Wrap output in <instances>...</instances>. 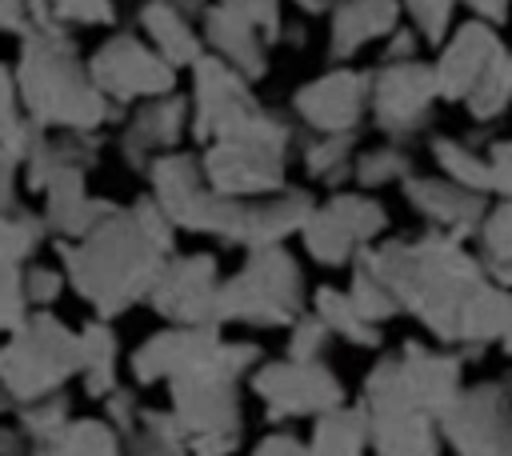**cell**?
I'll list each match as a JSON object with an SVG mask.
<instances>
[{
	"label": "cell",
	"instance_id": "1",
	"mask_svg": "<svg viewBox=\"0 0 512 456\" xmlns=\"http://www.w3.org/2000/svg\"><path fill=\"white\" fill-rule=\"evenodd\" d=\"M400 300V312L444 348H456V324L464 300L488 280L480 252L444 232H424L416 240H380L360 256Z\"/></svg>",
	"mask_w": 512,
	"mask_h": 456
},
{
	"label": "cell",
	"instance_id": "2",
	"mask_svg": "<svg viewBox=\"0 0 512 456\" xmlns=\"http://www.w3.org/2000/svg\"><path fill=\"white\" fill-rule=\"evenodd\" d=\"M56 252L64 260L68 284L96 308L100 320L148 300L172 256L144 228L136 208H116L84 240H56Z\"/></svg>",
	"mask_w": 512,
	"mask_h": 456
},
{
	"label": "cell",
	"instance_id": "3",
	"mask_svg": "<svg viewBox=\"0 0 512 456\" xmlns=\"http://www.w3.org/2000/svg\"><path fill=\"white\" fill-rule=\"evenodd\" d=\"M16 84L28 116L44 132H96L108 116H116V104L96 88L88 64H80L76 44L64 36V28H36L24 36Z\"/></svg>",
	"mask_w": 512,
	"mask_h": 456
},
{
	"label": "cell",
	"instance_id": "4",
	"mask_svg": "<svg viewBox=\"0 0 512 456\" xmlns=\"http://www.w3.org/2000/svg\"><path fill=\"white\" fill-rule=\"evenodd\" d=\"M264 352L252 340H224L208 360L168 380L172 416L188 436L192 456H232L240 444L236 380L252 376Z\"/></svg>",
	"mask_w": 512,
	"mask_h": 456
},
{
	"label": "cell",
	"instance_id": "5",
	"mask_svg": "<svg viewBox=\"0 0 512 456\" xmlns=\"http://www.w3.org/2000/svg\"><path fill=\"white\" fill-rule=\"evenodd\" d=\"M80 332L60 324L48 308L32 312L0 348V384L12 404H32L80 376Z\"/></svg>",
	"mask_w": 512,
	"mask_h": 456
},
{
	"label": "cell",
	"instance_id": "6",
	"mask_svg": "<svg viewBox=\"0 0 512 456\" xmlns=\"http://www.w3.org/2000/svg\"><path fill=\"white\" fill-rule=\"evenodd\" d=\"M304 312V276L284 248L248 252L244 268L228 276L216 296V324L240 320L256 328H292Z\"/></svg>",
	"mask_w": 512,
	"mask_h": 456
},
{
	"label": "cell",
	"instance_id": "7",
	"mask_svg": "<svg viewBox=\"0 0 512 456\" xmlns=\"http://www.w3.org/2000/svg\"><path fill=\"white\" fill-rule=\"evenodd\" d=\"M388 228V212L372 192H332L324 204L312 208L308 224L300 228L304 252L324 268L356 264L372 244H380Z\"/></svg>",
	"mask_w": 512,
	"mask_h": 456
},
{
	"label": "cell",
	"instance_id": "8",
	"mask_svg": "<svg viewBox=\"0 0 512 456\" xmlns=\"http://www.w3.org/2000/svg\"><path fill=\"white\" fill-rule=\"evenodd\" d=\"M256 400L264 404L268 420H300V416H324L340 404H348L340 376L324 360H264L248 376Z\"/></svg>",
	"mask_w": 512,
	"mask_h": 456
},
{
	"label": "cell",
	"instance_id": "9",
	"mask_svg": "<svg viewBox=\"0 0 512 456\" xmlns=\"http://www.w3.org/2000/svg\"><path fill=\"white\" fill-rule=\"evenodd\" d=\"M440 432L452 456H512V384H468L440 416Z\"/></svg>",
	"mask_w": 512,
	"mask_h": 456
},
{
	"label": "cell",
	"instance_id": "10",
	"mask_svg": "<svg viewBox=\"0 0 512 456\" xmlns=\"http://www.w3.org/2000/svg\"><path fill=\"white\" fill-rule=\"evenodd\" d=\"M148 180H152L156 204L168 212V220L176 228L220 236L228 216H232V208H236V200L212 192V184L204 176V164L196 156H184V152L156 156L152 168H148Z\"/></svg>",
	"mask_w": 512,
	"mask_h": 456
},
{
	"label": "cell",
	"instance_id": "11",
	"mask_svg": "<svg viewBox=\"0 0 512 456\" xmlns=\"http://www.w3.org/2000/svg\"><path fill=\"white\" fill-rule=\"evenodd\" d=\"M88 72L112 104L160 100V96L176 92V68L152 44L124 36V32L96 48V56L88 60Z\"/></svg>",
	"mask_w": 512,
	"mask_h": 456
},
{
	"label": "cell",
	"instance_id": "12",
	"mask_svg": "<svg viewBox=\"0 0 512 456\" xmlns=\"http://www.w3.org/2000/svg\"><path fill=\"white\" fill-rule=\"evenodd\" d=\"M440 100L436 72L424 60H400V64H376L372 68V120L384 136L408 140L416 136Z\"/></svg>",
	"mask_w": 512,
	"mask_h": 456
},
{
	"label": "cell",
	"instance_id": "13",
	"mask_svg": "<svg viewBox=\"0 0 512 456\" xmlns=\"http://www.w3.org/2000/svg\"><path fill=\"white\" fill-rule=\"evenodd\" d=\"M360 404L372 424V456H440L444 452L440 420L416 408L396 384L364 388Z\"/></svg>",
	"mask_w": 512,
	"mask_h": 456
},
{
	"label": "cell",
	"instance_id": "14",
	"mask_svg": "<svg viewBox=\"0 0 512 456\" xmlns=\"http://www.w3.org/2000/svg\"><path fill=\"white\" fill-rule=\"evenodd\" d=\"M200 164L212 192L228 200H260L288 188V152L272 144H256V140L208 144Z\"/></svg>",
	"mask_w": 512,
	"mask_h": 456
},
{
	"label": "cell",
	"instance_id": "15",
	"mask_svg": "<svg viewBox=\"0 0 512 456\" xmlns=\"http://www.w3.org/2000/svg\"><path fill=\"white\" fill-rule=\"evenodd\" d=\"M368 108H372V72L348 68V64L328 68L324 76L300 84L292 96L296 120L320 136L356 132V124L364 120Z\"/></svg>",
	"mask_w": 512,
	"mask_h": 456
},
{
	"label": "cell",
	"instance_id": "16",
	"mask_svg": "<svg viewBox=\"0 0 512 456\" xmlns=\"http://www.w3.org/2000/svg\"><path fill=\"white\" fill-rule=\"evenodd\" d=\"M220 264L208 252L192 256H168L148 304L168 324H216V296H220Z\"/></svg>",
	"mask_w": 512,
	"mask_h": 456
},
{
	"label": "cell",
	"instance_id": "17",
	"mask_svg": "<svg viewBox=\"0 0 512 456\" xmlns=\"http://www.w3.org/2000/svg\"><path fill=\"white\" fill-rule=\"evenodd\" d=\"M500 56H508V48H504L496 24L476 20V16L464 20V24H456L452 36L440 44V52H436V60H432L440 100L464 104V100L472 96V88L480 84V76H484Z\"/></svg>",
	"mask_w": 512,
	"mask_h": 456
},
{
	"label": "cell",
	"instance_id": "18",
	"mask_svg": "<svg viewBox=\"0 0 512 456\" xmlns=\"http://www.w3.org/2000/svg\"><path fill=\"white\" fill-rule=\"evenodd\" d=\"M316 200L304 188H284L276 196H260V200H236L220 240L236 244V248H280L292 232L300 236V228L308 224Z\"/></svg>",
	"mask_w": 512,
	"mask_h": 456
},
{
	"label": "cell",
	"instance_id": "19",
	"mask_svg": "<svg viewBox=\"0 0 512 456\" xmlns=\"http://www.w3.org/2000/svg\"><path fill=\"white\" fill-rule=\"evenodd\" d=\"M400 188H404L408 208L428 224V232H444L456 240L476 236L488 208H492L484 192H472V188H464L440 172L436 176H408Z\"/></svg>",
	"mask_w": 512,
	"mask_h": 456
},
{
	"label": "cell",
	"instance_id": "20",
	"mask_svg": "<svg viewBox=\"0 0 512 456\" xmlns=\"http://www.w3.org/2000/svg\"><path fill=\"white\" fill-rule=\"evenodd\" d=\"M400 360V380L404 392L412 396L416 408L432 412L436 420L456 404V396L468 388L464 384V356L444 344H424V340H404L396 348Z\"/></svg>",
	"mask_w": 512,
	"mask_h": 456
},
{
	"label": "cell",
	"instance_id": "21",
	"mask_svg": "<svg viewBox=\"0 0 512 456\" xmlns=\"http://www.w3.org/2000/svg\"><path fill=\"white\" fill-rule=\"evenodd\" d=\"M224 344L220 324H172L156 336H148L132 356H128V372L136 384H168L172 376L196 368L200 360H208L216 348Z\"/></svg>",
	"mask_w": 512,
	"mask_h": 456
},
{
	"label": "cell",
	"instance_id": "22",
	"mask_svg": "<svg viewBox=\"0 0 512 456\" xmlns=\"http://www.w3.org/2000/svg\"><path fill=\"white\" fill-rule=\"evenodd\" d=\"M400 0H332L328 8V56L352 60L368 44H384L400 28Z\"/></svg>",
	"mask_w": 512,
	"mask_h": 456
},
{
	"label": "cell",
	"instance_id": "23",
	"mask_svg": "<svg viewBox=\"0 0 512 456\" xmlns=\"http://www.w3.org/2000/svg\"><path fill=\"white\" fill-rule=\"evenodd\" d=\"M188 124H192V100H184V96H176V92H168V96H160V100H148V104L128 120V128H124V140H120L124 164L148 172L152 160H156L160 152H168V148L184 136Z\"/></svg>",
	"mask_w": 512,
	"mask_h": 456
},
{
	"label": "cell",
	"instance_id": "24",
	"mask_svg": "<svg viewBox=\"0 0 512 456\" xmlns=\"http://www.w3.org/2000/svg\"><path fill=\"white\" fill-rule=\"evenodd\" d=\"M200 24H204V44L212 48V56L232 64L248 84H256L268 72V36L256 24H248L224 4H208Z\"/></svg>",
	"mask_w": 512,
	"mask_h": 456
},
{
	"label": "cell",
	"instance_id": "25",
	"mask_svg": "<svg viewBox=\"0 0 512 456\" xmlns=\"http://www.w3.org/2000/svg\"><path fill=\"white\" fill-rule=\"evenodd\" d=\"M84 176L88 172H64L44 192V228L56 240H84L96 224H104L120 208L104 196H88Z\"/></svg>",
	"mask_w": 512,
	"mask_h": 456
},
{
	"label": "cell",
	"instance_id": "26",
	"mask_svg": "<svg viewBox=\"0 0 512 456\" xmlns=\"http://www.w3.org/2000/svg\"><path fill=\"white\" fill-rule=\"evenodd\" d=\"M100 160V136L92 132H64V136H44L36 152L24 164V180L32 192H48V184L64 172H88Z\"/></svg>",
	"mask_w": 512,
	"mask_h": 456
},
{
	"label": "cell",
	"instance_id": "27",
	"mask_svg": "<svg viewBox=\"0 0 512 456\" xmlns=\"http://www.w3.org/2000/svg\"><path fill=\"white\" fill-rule=\"evenodd\" d=\"M308 452L312 456H372V424L364 404H340L324 416L312 420L308 432Z\"/></svg>",
	"mask_w": 512,
	"mask_h": 456
},
{
	"label": "cell",
	"instance_id": "28",
	"mask_svg": "<svg viewBox=\"0 0 512 456\" xmlns=\"http://www.w3.org/2000/svg\"><path fill=\"white\" fill-rule=\"evenodd\" d=\"M140 28L148 32L152 48L172 64V68H192L204 52H200V36L192 32V16H184L172 0H148L140 8Z\"/></svg>",
	"mask_w": 512,
	"mask_h": 456
},
{
	"label": "cell",
	"instance_id": "29",
	"mask_svg": "<svg viewBox=\"0 0 512 456\" xmlns=\"http://www.w3.org/2000/svg\"><path fill=\"white\" fill-rule=\"evenodd\" d=\"M80 376H84V392L92 400H108L120 380H116V360H120V340L108 328V320H88L80 328Z\"/></svg>",
	"mask_w": 512,
	"mask_h": 456
},
{
	"label": "cell",
	"instance_id": "30",
	"mask_svg": "<svg viewBox=\"0 0 512 456\" xmlns=\"http://www.w3.org/2000/svg\"><path fill=\"white\" fill-rule=\"evenodd\" d=\"M312 312L332 328L336 340H344V344H352V348H380V340H384V328L372 324V320L352 304L348 288H332V284L316 288V292H312Z\"/></svg>",
	"mask_w": 512,
	"mask_h": 456
},
{
	"label": "cell",
	"instance_id": "31",
	"mask_svg": "<svg viewBox=\"0 0 512 456\" xmlns=\"http://www.w3.org/2000/svg\"><path fill=\"white\" fill-rule=\"evenodd\" d=\"M40 140H44V128L28 116V108L20 100L16 72L0 64V148L8 156H16L20 164H28V156L36 152Z\"/></svg>",
	"mask_w": 512,
	"mask_h": 456
},
{
	"label": "cell",
	"instance_id": "32",
	"mask_svg": "<svg viewBox=\"0 0 512 456\" xmlns=\"http://www.w3.org/2000/svg\"><path fill=\"white\" fill-rule=\"evenodd\" d=\"M32 456H128L124 436L100 416V420H72L56 440L40 444Z\"/></svg>",
	"mask_w": 512,
	"mask_h": 456
},
{
	"label": "cell",
	"instance_id": "33",
	"mask_svg": "<svg viewBox=\"0 0 512 456\" xmlns=\"http://www.w3.org/2000/svg\"><path fill=\"white\" fill-rule=\"evenodd\" d=\"M432 160H436V172L472 188V192H484L492 196V168H488V148H472L456 136H436L432 140Z\"/></svg>",
	"mask_w": 512,
	"mask_h": 456
},
{
	"label": "cell",
	"instance_id": "34",
	"mask_svg": "<svg viewBox=\"0 0 512 456\" xmlns=\"http://www.w3.org/2000/svg\"><path fill=\"white\" fill-rule=\"evenodd\" d=\"M480 244V264L488 280L512 288V200H496L476 232Z\"/></svg>",
	"mask_w": 512,
	"mask_h": 456
},
{
	"label": "cell",
	"instance_id": "35",
	"mask_svg": "<svg viewBox=\"0 0 512 456\" xmlns=\"http://www.w3.org/2000/svg\"><path fill=\"white\" fill-rule=\"evenodd\" d=\"M352 164H356V132H340V136H320L312 132V140L304 144V168L312 180L320 184H344L352 180Z\"/></svg>",
	"mask_w": 512,
	"mask_h": 456
},
{
	"label": "cell",
	"instance_id": "36",
	"mask_svg": "<svg viewBox=\"0 0 512 456\" xmlns=\"http://www.w3.org/2000/svg\"><path fill=\"white\" fill-rule=\"evenodd\" d=\"M124 448H128V456H192L184 428L176 424L172 412H160V408L140 412V424Z\"/></svg>",
	"mask_w": 512,
	"mask_h": 456
},
{
	"label": "cell",
	"instance_id": "37",
	"mask_svg": "<svg viewBox=\"0 0 512 456\" xmlns=\"http://www.w3.org/2000/svg\"><path fill=\"white\" fill-rule=\"evenodd\" d=\"M412 172V156L400 148V144H380V148H364L356 152V164H352V184L360 192H372V188H388V184H404Z\"/></svg>",
	"mask_w": 512,
	"mask_h": 456
},
{
	"label": "cell",
	"instance_id": "38",
	"mask_svg": "<svg viewBox=\"0 0 512 456\" xmlns=\"http://www.w3.org/2000/svg\"><path fill=\"white\" fill-rule=\"evenodd\" d=\"M44 236H48L44 216L20 208L0 212V268H24V260L44 244Z\"/></svg>",
	"mask_w": 512,
	"mask_h": 456
},
{
	"label": "cell",
	"instance_id": "39",
	"mask_svg": "<svg viewBox=\"0 0 512 456\" xmlns=\"http://www.w3.org/2000/svg\"><path fill=\"white\" fill-rule=\"evenodd\" d=\"M464 108H468L472 120H500L512 108V52L500 56L480 76V84L472 88V96L464 100Z\"/></svg>",
	"mask_w": 512,
	"mask_h": 456
},
{
	"label": "cell",
	"instance_id": "40",
	"mask_svg": "<svg viewBox=\"0 0 512 456\" xmlns=\"http://www.w3.org/2000/svg\"><path fill=\"white\" fill-rule=\"evenodd\" d=\"M348 296H352V304L372 320V324H388L392 316H400V300L392 296V288L364 264V260H356L352 264V284H348Z\"/></svg>",
	"mask_w": 512,
	"mask_h": 456
},
{
	"label": "cell",
	"instance_id": "41",
	"mask_svg": "<svg viewBox=\"0 0 512 456\" xmlns=\"http://www.w3.org/2000/svg\"><path fill=\"white\" fill-rule=\"evenodd\" d=\"M36 28H64V24H112V0H32ZM32 28V32H36Z\"/></svg>",
	"mask_w": 512,
	"mask_h": 456
},
{
	"label": "cell",
	"instance_id": "42",
	"mask_svg": "<svg viewBox=\"0 0 512 456\" xmlns=\"http://www.w3.org/2000/svg\"><path fill=\"white\" fill-rule=\"evenodd\" d=\"M20 428H24V436L40 448V444H48V440H56L68 424H72V416H68V396L64 392H52V396H44V400H32V404H20V420H16Z\"/></svg>",
	"mask_w": 512,
	"mask_h": 456
},
{
	"label": "cell",
	"instance_id": "43",
	"mask_svg": "<svg viewBox=\"0 0 512 456\" xmlns=\"http://www.w3.org/2000/svg\"><path fill=\"white\" fill-rule=\"evenodd\" d=\"M404 4V16H408V28H416V36L424 44H444L456 28V4L460 0H400Z\"/></svg>",
	"mask_w": 512,
	"mask_h": 456
},
{
	"label": "cell",
	"instance_id": "44",
	"mask_svg": "<svg viewBox=\"0 0 512 456\" xmlns=\"http://www.w3.org/2000/svg\"><path fill=\"white\" fill-rule=\"evenodd\" d=\"M336 336H332V328L308 308L292 328H288V360H304V364H312V360H324V352H328V344H332Z\"/></svg>",
	"mask_w": 512,
	"mask_h": 456
},
{
	"label": "cell",
	"instance_id": "45",
	"mask_svg": "<svg viewBox=\"0 0 512 456\" xmlns=\"http://www.w3.org/2000/svg\"><path fill=\"white\" fill-rule=\"evenodd\" d=\"M28 292H24V268H0V332H16L32 312H28Z\"/></svg>",
	"mask_w": 512,
	"mask_h": 456
},
{
	"label": "cell",
	"instance_id": "46",
	"mask_svg": "<svg viewBox=\"0 0 512 456\" xmlns=\"http://www.w3.org/2000/svg\"><path fill=\"white\" fill-rule=\"evenodd\" d=\"M212 4H224L232 8L236 16H244L248 24H256L268 44L272 40H284V20H280V0H212Z\"/></svg>",
	"mask_w": 512,
	"mask_h": 456
},
{
	"label": "cell",
	"instance_id": "47",
	"mask_svg": "<svg viewBox=\"0 0 512 456\" xmlns=\"http://www.w3.org/2000/svg\"><path fill=\"white\" fill-rule=\"evenodd\" d=\"M64 284H68V276L48 268V264H28L24 268V292H28L32 308H52L64 296Z\"/></svg>",
	"mask_w": 512,
	"mask_h": 456
},
{
	"label": "cell",
	"instance_id": "48",
	"mask_svg": "<svg viewBox=\"0 0 512 456\" xmlns=\"http://www.w3.org/2000/svg\"><path fill=\"white\" fill-rule=\"evenodd\" d=\"M140 412H144V408L136 404V396H132L128 388H116V392L104 400V420H108V424H112V428H116L124 440L136 432V424H140Z\"/></svg>",
	"mask_w": 512,
	"mask_h": 456
},
{
	"label": "cell",
	"instance_id": "49",
	"mask_svg": "<svg viewBox=\"0 0 512 456\" xmlns=\"http://www.w3.org/2000/svg\"><path fill=\"white\" fill-rule=\"evenodd\" d=\"M488 168H492V196L512 200V136L488 144Z\"/></svg>",
	"mask_w": 512,
	"mask_h": 456
},
{
	"label": "cell",
	"instance_id": "50",
	"mask_svg": "<svg viewBox=\"0 0 512 456\" xmlns=\"http://www.w3.org/2000/svg\"><path fill=\"white\" fill-rule=\"evenodd\" d=\"M36 28V4L32 0H0V32L28 36Z\"/></svg>",
	"mask_w": 512,
	"mask_h": 456
},
{
	"label": "cell",
	"instance_id": "51",
	"mask_svg": "<svg viewBox=\"0 0 512 456\" xmlns=\"http://www.w3.org/2000/svg\"><path fill=\"white\" fill-rule=\"evenodd\" d=\"M252 456H312V452H308V440H300L292 432H268L252 448Z\"/></svg>",
	"mask_w": 512,
	"mask_h": 456
},
{
	"label": "cell",
	"instance_id": "52",
	"mask_svg": "<svg viewBox=\"0 0 512 456\" xmlns=\"http://www.w3.org/2000/svg\"><path fill=\"white\" fill-rule=\"evenodd\" d=\"M16 168H20V160L0 148V212L16 208Z\"/></svg>",
	"mask_w": 512,
	"mask_h": 456
},
{
	"label": "cell",
	"instance_id": "53",
	"mask_svg": "<svg viewBox=\"0 0 512 456\" xmlns=\"http://www.w3.org/2000/svg\"><path fill=\"white\" fill-rule=\"evenodd\" d=\"M476 20H488V24H504L512 16V0H460Z\"/></svg>",
	"mask_w": 512,
	"mask_h": 456
},
{
	"label": "cell",
	"instance_id": "54",
	"mask_svg": "<svg viewBox=\"0 0 512 456\" xmlns=\"http://www.w3.org/2000/svg\"><path fill=\"white\" fill-rule=\"evenodd\" d=\"M36 444L24 436V428H0V456H32Z\"/></svg>",
	"mask_w": 512,
	"mask_h": 456
},
{
	"label": "cell",
	"instance_id": "55",
	"mask_svg": "<svg viewBox=\"0 0 512 456\" xmlns=\"http://www.w3.org/2000/svg\"><path fill=\"white\" fill-rule=\"evenodd\" d=\"M500 352L512 360V312H508V332H504V340H500Z\"/></svg>",
	"mask_w": 512,
	"mask_h": 456
},
{
	"label": "cell",
	"instance_id": "56",
	"mask_svg": "<svg viewBox=\"0 0 512 456\" xmlns=\"http://www.w3.org/2000/svg\"><path fill=\"white\" fill-rule=\"evenodd\" d=\"M12 400H8V392H4V384H0V408H8Z\"/></svg>",
	"mask_w": 512,
	"mask_h": 456
}]
</instances>
